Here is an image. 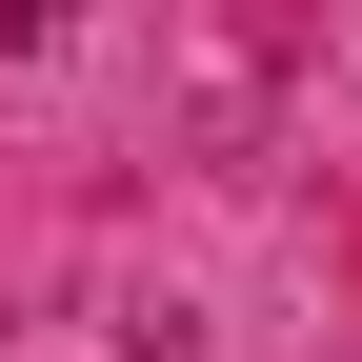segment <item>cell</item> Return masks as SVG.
<instances>
[]
</instances>
